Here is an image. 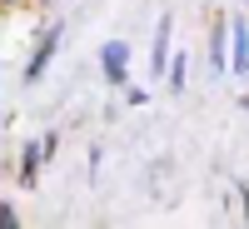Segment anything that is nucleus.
<instances>
[{
	"instance_id": "obj_2",
	"label": "nucleus",
	"mask_w": 249,
	"mask_h": 229,
	"mask_svg": "<svg viewBox=\"0 0 249 229\" xmlns=\"http://www.w3.org/2000/svg\"><path fill=\"white\" fill-rule=\"evenodd\" d=\"M50 155H55V135L35 140L30 150H25V159H20V179H25V184H35V175H40V159H50Z\"/></svg>"
},
{
	"instance_id": "obj_3",
	"label": "nucleus",
	"mask_w": 249,
	"mask_h": 229,
	"mask_svg": "<svg viewBox=\"0 0 249 229\" xmlns=\"http://www.w3.org/2000/svg\"><path fill=\"white\" fill-rule=\"evenodd\" d=\"M170 30L175 25H170V15H164L160 30H155V55H150V75L155 80H164V65H170Z\"/></svg>"
},
{
	"instance_id": "obj_7",
	"label": "nucleus",
	"mask_w": 249,
	"mask_h": 229,
	"mask_svg": "<svg viewBox=\"0 0 249 229\" xmlns=\"http://www.w3.org/2000/svg\"><path fill=\"white\" fill-rule=\"evenodd\" d=\"M20 219H15V210H10V204H0V229H15Z\"/></svg>"
},
{
	"instance_id": "obj_5",
	"label": "nucleus",
	"mask_w": 249,
	"mask_h": 229,
	"mask_svg": "<svg viewBox=\"0 0 249 229\" xmlns=\"http://www.w3.org/2000/svg\"><path fill=\"white\" fill-rule=\"evenodd\" d=\"M230 70L234 75H249V30H244V20L234 25V60H230Z\"/></svg>"
},
{
	"instance_id": "obj_6",
	"label": "nucleus",
	"mask_w": 249,
	"mask_h": 229,
	"mask_svg": "<svg viewBox=\"0 0 249 229\" xmlns=\"http://www.w3.org/2000/svg\"><path fill=\"white\" fill-rule=\"evenodd\" d=\"M170 85H175V90L184 85V60H170Z\"/></svg>"
},
{
	"instance_id": "obj_1",
	"label": "nucleus",
	"mask_w": 249,
	"mask_h": 229,
	"mask_svg": "<svg viewBox=\"0 0 249 229\" xmlns=\"http://www.w3.org/2000/svg\"><path fill=\"white\" fill-rule=\"evenodd\" d=\"M100 65H105V80H110V85H124V65H130L124 40H110V45L100 50Z\"/></svg>"
},
{
	"instance_id": "obj_4",
	"label": "nucleus",
	"mask_w": 249,
	"mask_h": 229,
	"mask_svg": "<svg viewBox=\"0 0 249 229\" xmlns=\"http://www.w3.org/2000/svg\"><path fill=\"white\" fill-rule=\"evenodd\" d=\"M55 45H60V25H50V35H45V45H40V50H35V60L25 65V80H40V75H45V65L55 60Z\"/></svg>"
}]
</instances>
